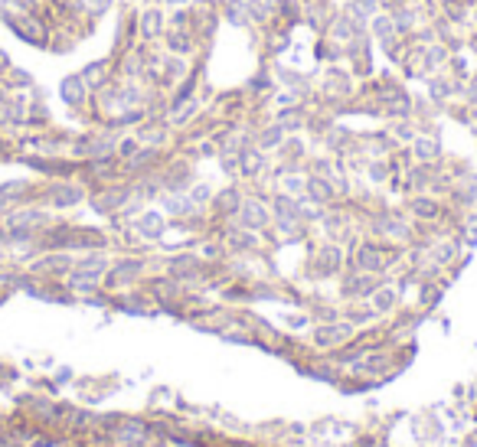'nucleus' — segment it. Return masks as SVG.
<instances>
[{
    "instance_id": "f704fd0d",
    "label": "nucleus",
    "mask_w": 477,
    "mask_h": 447,
    "mask_svg": "<svg viewBox=\"0 0 477 447\" xmlns=\"http://www.w3.org/2000/svg\"><path fill=\"white\" fill-rule=\"evenodd\" d=\"M226 245L239 248V252H248V248H258V235H255L252 229H242V225H239L236 232H229V235H226Z\"/></svg>"
},
{
    "instance_id": "f03ea898",
    "label": "nucleus",
    "mask_w": 477,
    "mask_h": 447,
    "mask_svg": "<svg viewBox=\"0 0 477 447\" xmlns=\"http://www.w3.org/2000/svg\"><path fill=\"white\" fill-rule=\"evenodd\" d=\"M164 33H167V10H164L161 4H154V0H144V4L138 7V36H141V43L154 46V43H161Z\"/></svg>"
},
{
    "instance_id": "412c9836",
    "label": "nucleus",
    "mask_w": 477,
    "mask_h": 447,
    "mask_svg": "<svg viewBox=\"0 0 477 447\" xmlns=\"http://www.w3.org/2000/svg\"><path fill=\"white\" fill-rule=\"evenodd\" d=\"M304 200L314 202V206H331V202L337 200V190H333L331 177H317V173H311L308 183H304Z\"/></svg>"
},
{
    "instance_id": "f8f14e48",
    "label": "nucleus",
    "mask_w": 477,
    "mask_h": 447,
    "mask_svg": "<svg viewBox=\"0 0 477 447\" xmlns=\"http://www.w3.org/2000/svg\"><path fill=\"white\" fill-rule=\"evenodd\" d=\"M79 72H82V78L89 82V88L99 92V88H105V85L115 78V59H111V56H99V59L85 62Z\"/></svg>"
},
{
    "instance_id": "6e6552de",
    "label": "nucleus",
    "mask_w": 477,
    "mask_h": 447,
    "mask_svg": "<svg viewBox=\"0 0 477 447\" xmlns=\"http://www.w3.org/2000/svg\"><path fill=\"white\" fill-rule=\"evenodd\" d=\"M43 200L53 209H69V206H79V202L85 200V190L79 183H72V180H56V183L46 186Z\"/></svg>"
},
{
    "instance_id": "cd10ccee",
    "label": "nucleus",
    "mask_w": 477,
    "mask_h": 447,
    "mask_svg": "<svg viewBox=\"0 0 477 447\" xmlns=\"http://www.w3.org/2000/svg\"><path fill=\"white\" fill-rule=\"evenodd\" d=\"M386 131H389V138L396 140V144H412V140H416V134L422 131V128H418V121L416 118H396V121H389V128H386Z\"/></svg>"
},
{
    "instance_id": "393cba45",
    "label": "nucleus",
    "mask_w": 477,
    "mask_h": 447,
    "mask_svg": "<svg viewBox=\"0 0 477 447\" xmlns=\"http://www.w3.org/2000/svg\"><path fill=\"white\" fill-rule=\"evenodd\" d=\"M36 193V186L30 183V180H7V183L0 186V202L4 206H10V202H30V196Z\"/></svg>"
},
{
    "instance_id": "f257e3e1",
    "label": "nucleus",
    "mask_w": 477,
    "mask_h": 447,
    "mask_svg": "<svg viewBox=\"0 0 477 447\" xmlns=\"http://www.w3.org/2000/svg\"><path fill=\"white\" fill-rule=\"evenodd\" d=\"M4 26H7L20 43H26V46H33V49H49V43H53V24L43 16V10H39V14H14Z\"/></svg>"
},
{
    "instance_id": "37998d69",
    "label": "nucleus",
    "mask_w": 477,
    "mask_h": 447,
    "mask_svg": "<svg viewBox=\"0 0 477 447\" xmlns=\"http://www.w3.org/2000/svg\"><path fill=\"white\" fill-rule=\"evenodd\" d=\"M154 4H157V0H154Z\"/></svg>"
},
{
    "instance_id": "7ed1b4c3",
    "label": "nucleus",
    "mask_w": 477,
    "mask_h": 447,
    "mask_svg": "<svg viewBox=\"0 0 477 447\" xmlns=\"http://www.w3.org/2000/svg\"><path fill=\"white\" fill-rule=\"evenodd\" d=\"M56 95H59V101L69 111H82V108H89V101H92V88H89V82L82 78V72H66V76L59 78V85H56Z\"/></svg>"
},
{
    "instance_id": "dca6fc26",
    "label": "nucleus",
    "mask_w": 477,
    "mask_h": 447,
    "mask_svg": "<svg viewBox=\"0 0 477 447\" xmlns=\"http://www.w3.org/2000/svg\"><path fill=\"white\" fill-rule=\"evenodd\" d=\"M448 59H451V49L438 39H431L422 46V78L438 76V72H448Z\"/></svg>"
},
{
    "instance_id": "39448f33",
    "label": "nucleus",
    "mask_w": 477,
    "mask_h": 447,
    "mask_svg": "<svg viewBox=\"0 0 477 447\" xmlns=\"http://www.w3.org/2000/svg\"><path fill=\"white\" fill-rule=\"evenodd\" d=\"M161 49L164 53H174V56H186V59H200V56H206L203 43L196 39V33L174 30V26H167V33L161 36Z\"/></svg>"
},
{
    "instance_id": "ddd939ff",
    "label": "nucleus",
    "mask_w": 477,
    "mask_h": 447,
    "mask_svg": "<svg viewBox=\"0 0 477 447\" xmlns=\"http://www.w3.org/2000/svg\"><path fill=\"white\" fill-rule=\"evenodd\" d=\"M285 140H288V131L275 118H265L262 124H255V147H262L265 154H278Z\"/></svg>"
},
{
    "instance_id": "1a4fd4ad",
    "label": "nucleus",
    "mask_w": 477,
    "mask_h": 447,
    "mask_svg": "<svg viewBox=\"0 0 477 447\" xmlns=\"http://www.w3.org/2000/svg\"><path fill=\"white\" fill-rule=\"evenodd\" d=\"M138 43H141V36H138V7H121V16H118V26H115V46H111V56L138 46Z\"/></svg>"
},
{
    "instance_id": "79ce46f5",
    "label": "nucleus",
    "mask_w": 477,
    "mask_h": 447,
    "mask_svg": "<svg viewBox=\"0 0 477 447\" xmlns=\"http://www.w3.org/2000/svg\"><path fill=\"white\" fill-rule=\"evenodd\" d=\"M118 4H121V7H141L144 0H118Z\"/></svg>"
},
{
    "instance_id": "bb28decb",
    "label": "nucleus",
    "mask_w": 477,
    "mask_h": 447,
    "mask_svg": "<svg viewBox=\"0 0 477 447\" xmlns=\"http://www.w3.org/2000/svg\"><path fill=\"white\" fill-rule=\"evenodd\" d=\"M134 229H138L141 235H144V239L157 242V239L164 235V229H167V219H164L161 212H154V209H147V212H141V216H138Z\"/></svg>"
},
{
    "instance_id": "e433bc0d",
    "label": "nucleus",
    "mask_w": 477,
    "mask_h": 447,
    "mask_svg": "<svg viewBox=\"0 0 477 447\" xmlns=\"http://www.w3.org/2000/svg\"><path fill=\"white\" fill-rule=\"evenodd\" d=\"M418 301H422V307H435V304L441 301V287L438 284H422V291H418Z\"/></svg>"
},
{
    "instance_id": "5701e85b",
    "label": "nucleus",
    "mask_w": 477,
    "mask_h": 447,
    "mask_svg": "<svg viewBox=\"0 0 477 447\" xmlns=\"http://www.w3.org/2000/svg\"><path fill=\"white\" fill-rule=\"evenodd\" d=\"M350 333H353V324H317L314 330V343L317 346H340V343H350Z\"/></svg>"
},
{
    "instance_id": "c9c22d12",
    "label": "nucleus",
    "mask_w": 477,
    "mask_h": 447,
    "mask_svg": "<svg viewBox=\"0 0 477 447\" xmlns=\"http://www.w3.org/2000/svg\"><path fill=\"white\" fill-rule=\"evenodd\" d=\"M186 193H190V200L193 202H196V206H209V202H213V190H209V186L206 183H193L190 186V190H186Z\"/></svg>"
},
{
    "instance_id": "9b49d317",
    "label": "nucleus",
    "mask_w": 477,
    "mask_h": 447,
    "mask_svg": "<svg viewBox=\"0 0 477 447\" xmlns=\"http://www.w3.org/2000/svg\"><path fill=\"white\" fill-rule=\"evenodd\" d=\"M360 33H366V26H360L353 20V16H346L343 10H337V14L331 16V24H327V30H323V36L333 39L337 46H346V43H353Z\"/></svg>"
},
{
    "instance_id": "423d86ee",
    "label": "nucleus",
    "mask_w": 477,
    "mask_h": 447,
    "mask_svg": "<svg viewBox=\"0 0 477 447\" xmlns=\"http://www.w3.org/2000/svg\"><path fill=\"white\" fill-rule=\"evenodd\" d=\"M239 225L242 229H252V232H258V229H268V222H271V206H268V200L265 196H246L242 200V206H239Z\"/></svg>"
},
{
    "instance_id": "b1692460",
    "label": "nucleus",
    "mask_w": 477,
    "mask_h": 447,
    "mask_svg": "<svg viewBox=\"0 0 477 447\" xmlns=\"http://www.w3.org/2000/svg\"><path fill=\"white\" fill-rule=\"evenodd\" d=\"M340 10H343L346 16H353L360 26H370V20L383 7H379V0H343V4H340Z\"/></svg>"
},
{
    "instance_id": "20e7f679",
    "label": "nucleus",
    "mask_w": 477,
    "mask_h": 447,
    "mask_svg": "<svg viewBox=\"0 0 477 447\" xmlns=\"http://www.w3.org/2000/svg\"><path fill=\"white\" fill-rule=\"evenodd\" d=\"M271 72H275L278 88H288L294 98L311 101V95H314V78H311L308 72L294 69V66H281V62H271Z\"/></svg>"
},
{
    "instance_id": "a19ab883",
    "label": "nucleus",
    "mask_w": 477,
    "mask_h": 447,
    "mask_svg": "<svg viewBox=\"0 0 477 447\" xmlns=\"http://www.w3.org/2000/svg\"><path fill=\"white\" fill-rule=\"evenodd\" d=\"M193 4H196V7H216L219 0H193Z\"/></svg>"
},
{
    "instance_id": "4be33fe9",
    "label": "nucleus",
    "mask_w": 477,
    "mask_h": 447,
    "mask_svg": "<svg viewBox=\"0 0 477 447\" xmlns=\"http://www.w3.org/2000/svg\"><path fill=\"white\" fill-rule=\"evenodd\" d=\"M356 271H370V274H383L386 264H389V255L383 245H363L353 258Z\"/></svg>"
},
{
    "instance_id": "c756f323",
    "label": "nucleus",
    "mask_w": 477,
    "mask_h": 447,
    "mask_svg": "<svg viewBox=\"0 0 477 447\" xmlns=\"http://www.w3.org/2000/svg\"><path fill=\"white\" fill-rule=\"evenodd\" d=\"M343 268V252L337 245H323L317 252V274H337Z\"/></svg>"
},
{
    "instance_id": "a878e982",
    "label": "nucleus",
    "mask_w": 477,
    "mask_h": 447,
    "mask_svg": "<svg viewBox=\"0 0 477 447\" xmlns=\"http://www.w3.org/2000/svg\"><path fill=\"white\" fill-rule=\"evenodd\" d=\"M435 14L441 16V20H448V24L454 26H464L468 30V16H471V4H464V0H441L438 10Z\"/></svg>"
},
{
    "instance_id": "58836bf2",
    "label": "nucleus",
    "mask_w": 477,
    "mask_h": 447,
    "mask_svg": "<svg viewBox=\"0 0 477 447\" xmlns=\"http://www.w3.org/2000/svg\"><path fill=\"white\" fill-rule=\"evenodd\" d=\"M10 66H14V59H10V53H7V49L0 46V76H4V72H7Z\"/></svg>"
},
{
    "instance_id": "473e14b6",
    "label": "nucleus",
    "mask_w": 477,
    "mask_h": 447,
    "mask_svg": "<svg viewBox=\"0 0 477 447\" xmlns=\"http://www.w3.org/2000/svg\"><path fill=\"white\" fill-rule=\"evenodd\" d=\"M79 7H82V14L92 20V24H99L101 16H108L115 7H121L118 0H79Z\"/></svg>"
},
{
    "instance_id": "4468645a",
    "label": "nucleus",
    "mask_w": 477,
    "mask_h": 447,
    "mask_svg": "<svg viewBox=\"0 0 477 447\" xmlns=\"http://www.w3.org/2000/svg\"><path fill=\"white\" fill-rule=\"evenodd\" d=\"M311 101H294V105H288V108H275V121L285 128L288 134H301L304 131V124H308L311 118Z\"/></svg>"
},
{
    "instance_id": "c85d7f7f",
    "label": "nucleus",
    "mask_w": 477,
    "mask_h": 447,
    "mask_svg": "<svg viewBox=\"0 0 477 447\" xmlns=\"http://www.w3.org/2000/svg\"><path fill=\"white\" fill-rule=\"evenodd\" d=\"M366 301H370V307L376 310V314H389V310H396V304H399V291H396L393 284H379Z\"/></svg>"
},
{
    "instance_id": "7c9ffc66",
    "label": "nucleus",
    "mask_w": 477,
    "mask_h": 447,
    "mask_svg": "<svg viewBox=\"0 0 477 447\" xmlns=\"http://www.w3.org/2000/svg\"><path fill=\"white\" fill-rule=\"evenodd\" d=\"M4 85H7L10 92H26V88H33L36 85V78H33V72H26V69H20V66H10L7 72H4Z\"/></svg>"
},
{
    "instance_id": "4c0bfd02",
    "label": "nucleus",
    "mask_w": 477,
    "mask_h": 447,
    "mask_svg": "<svg viewBox=\"0 0 477 447\" xmlns=\"http://www.w3.org/2000/svg\"><path fill=\"white\" fill-rule=\"evenodd\" d=\"M164 10H180V7H190L193 0H157Z\"/></svg>"
},
{
    "instance_id": "72a5a7b5",
    "label": "nucleus",
    "mask_w": 477,
    "mask_h": 447,
    "mask_svg": "<svg viewBox=\"0 0 477 447\" xmlns=\"http://www.w3.org/2000/svg\"><path fill=\"white\" fill-rule=\"evenodd\" d=\"M412 212H416L418 219H425V222H435V219L441 216V202L435 200V196H416V200H412Z\"/></svg>"
},
{
    "instance_id": "2eb2a0df",
    "label": "nucleus",
    "mask_w": 477,
    "mask_h": 447,
    "mask_svg": "<svg viewBox=\"0 0 477 447\" xmlns=\"http://www.w3.org/2000/svg\"><path fill=\"white\" fill-rule=\"evenodd\" d=\"M275 88H278L275 72H271V62H265V59H262V66L246 78V85H242L246 98H268V92H275Z\"/></svg>"
},
{
    "instance_id": "9d476101",
    "label": "nucleus",
    "mask_w": 477,
    "mask_h": 447,
    "mask_svg": "<svg viewBox=\"0 0 477 447\" xmlns=\"http://www.w3.org/2000/svg\"><path fill=\"white\" fill-rule=\"evenodd\" d=\"M174 128H170V121L167 118H147L144 124H138L134 128V138L141 140V144H147V147H164L167 150V144H170V138H174Z\"/></svg>"
},
{
    "instance_id": "0eeeda50",
    "label": "nucleus",
    "mask_w": 477,
    "mask_h": 447,
    "mask_svg": "<svg viewBox=\"0 0 477 447\" xmlns=\"http://www.w3.org/2000/svg\"><path fill=\"white\" fill-rule=\"evenodd\" d=\"M255 36H258V43H262V59L265 62H275L278 56L291 46V30H288V26H281V24L265 26V30H258Z\"/></svg>"
},
{
    "instance_id": "ea45409f",
    "label": "nucleus",
    "mask_w": 477,
    "mask_h": 447,
    "mask_svg": "<svg viewBox=\"0 0 477 447\" xmlns=\"http://www.w3.org/2000/svg\"><path fill=\"white\" fill-rule=\"evenodd\" d=\"M468 30H477V0L471 4V16H468Z\"/></svg>"
},
{
    "instance_id": "6ab92c4d",
    "label": "nucleus",
    "mask_w": 477,
    "mask_h": 447,
    "mask_svg": "<svg viewBox=\"0 0 477 447\" xmlns=\"http://www.w3.org/2000/svg\"><path fill=\"white\" fill-rule=\"evenodd\" d=\"M219 10V20L236 30H252V20H248V0H219L216 4Z\"/></svg>"
},
{
    "instance_id": "f3484780",
    "label": "nucleus",
    "mask_w": 477,
    "mask_h": 447,
    "mask_svg": "<svg viewBox=\"0 0 477 447\" xmlns=\"http://www.w3.org/2000/svg\"><path fill=\"white\" fill-rule=\"evenodd\" d=\"M408 150H412V160H418V163H438L441 160L438 131H418L416 140L408 144Z\"/></svg>"
},
{
    "instance_id": "2f4dec72",
    "label": "nucleus",
    "mask_w": 477,
    "mask_h": 447,
    "mask_svg": "<svg viewBox=\"0 0 477 447\" xmlns=\"http://www.w3.org/2000/svg\"><path fill=\"white\" fill-rule=\"evenodd\" d=\"M314 59H317V62H323V66H333V62H343V46H337V43H333V39H327V36H317Z\"/></svg>"
},
{
    "instance_id": "a211bd4d",
    "label": "nucleus",
    "mask_w": 477,
    "mask_h": 447,
    "mask_svg": "<svg viewBox=\"0 0 477 447\" xmlns=\"http://www.w3.org/2000/svg\"><path fill=\"white\" fill-rule=\"evenodd\" d=\"M242 200H246V196H242V190H239V186H226V190L213 193L209 209H213V216H219V219H236Z\"/></svg>"
},
{
    "instance_id": "aec40b11",
    "label": "nucleus",
    "mask_w": 477,
    "mask_h": 447,
    "mask_svg": "<svg viewBox=\"0 0 477 447\" xmlns=\"http://www.w3.org/2000/svg\"><path fill=\"white\" fill-rule=\"evenodd\" d=\"M236 157H239V177L252 180V177H258V173H265V163H268V154H265L262 147L248 144V147H242V150H239Z\"/></svg>"
}]
</instances>
